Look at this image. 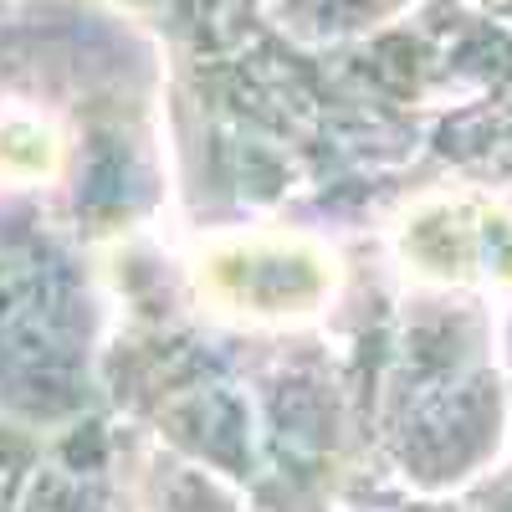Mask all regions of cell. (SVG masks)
I'll return each instance as SVG.
<instances>
[{"instance_id": "6da1fadb", "label": "cell", "mask_w": 512, "mask_h": 512, "mask_svg": "<svg viewBox=\"0 0 512 512\" xmlns=\"http://www.w3.org/2000/svg\"><path fill=\"white\" fill-rule=\"evenodd\" d=\"M333 272L328 262L287 236H251L231 241L221 251H210L200 262V287L216 303L251 313V318H287V313H308L318 297L328 292Z\"/></svg>"}]
</instances>
